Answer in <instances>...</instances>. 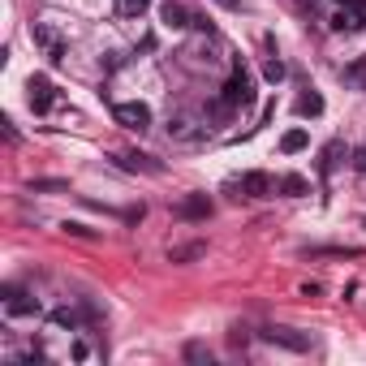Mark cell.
Wrapping results in <instances>:
<instances>
[{
	"label": "cell",
	"mask_w": 366,
	"mask_h": 366,
	"mask_svg": "<svg viewBox=\"0 0 366 366\" xmlns=\"http://www.w3.org/2000/svg\"><path fill=\"white\" fill-rule=\"evenodd\" d=\"M254 104V78L246 69H233V78L225 82V95H220V113H233V108H250Z\"/></svg>",
	"instance_id": "obj_1"
},
{
	"label": "cell",
	"mask_w": 366,
	"mask_h": 366,
	"mask_svg": "<svg viewBox=\"0 0 366 366\" xmlns=\"http://www.w3.org/2000/svg\"><path fill=\"white\" fill-rule=\"evenodd\" d=\"M113 121L121 125V130H134V134H142V130H151V108L147 104H117L113 108Z\"/></svg>",
	"instance_id": "obj_2"
},
{
	"label": "cell",
	"mask_w": 366,
	"mask_h": 366,
	"mask_svg": "<svg viewBox=\"0 0 366 366\" xmlns=\"http://www.w3.org/2000/svg\"><path fill=\"white\" fill-rule=\"evenodd\" d=\"M26 91H30V108H35L39 117H43V113H52V108H56V87L47 82L43 73H35V78H30V82H26Z\"/></svg>",
	"instance_id": "obj_3"
},
{
	"label": "cell",
	"mask_w": 366,
	"mask_h": 366,
	"mask_svg": "<svg viewBox=\"0 0 366 366\" xmlns=\"http://www.w3.org/2000/svg\"><path fill=\"white\" fill-rule=\"evenodd\" d=\"M5 310L13 314V319H30V314H39V297H30L26 289L9 284V289H5Z\"/></svg>",
	"instance_id": "obj_4"
},
{
	"label": "cell",
	"mask_w": 366,
	"mask_h": 366,
	"mask_svg": "<svg viewBox=\"0 0 366 366\" xmlns=\"http://www.w3.org/2000/svg\"><path fill=\"white\" fill-rule=\"evenodd\" d=\"M30 39H35L43 52H47V60H52V65H60V60H65V43H60V35H56L52 26L35 22V26H30Z\"/></svg>",
	"instance_id": "obj_5"
},
{
	"label": "cell",
	"mask_w": 366,
	"mask_h": 366,
	"mask_svg": "<svg viewBox=\"0 0 366 366\" xmlns=\"http://www.w3.org/2000/svg\"><path fill=\"white\" fill-rule=\"evenodd\" d=\"M263 341H272L280 349H293V354H306L310 349V336L306 332H293V328H263Z\"/></svg>",
	"instance_id": "obj_6"
},
{
	"label": "cell",
	"mask_w": 366,
	"mask_h": 366,
	"mask_svg": "<svg viewBox=\"0 0 366 366\" xmlns=\"http://www.w3.org/2000/svg\"><path fill=\"white\" fill-rule=\"evenodd\" d=\"M237 190H242L246 198H267V194H272V177H267V172H242Z\"/></svg>",
	"instance_id": "obj_7"
},
{
	"label": "cell",
	"mask_w": 366,
	"mask_h": 366,
	"mask_svg": "<svg viewBox=\"0 0 366 366\" xmlns=\"http://www.w3.org/2000/svg\"><path fill=\"white\" fill-rule=\"evenodd\" d=\"M160 22L172 26V30H185V26H194V13H190L185 5H177V0H168V5L160 9Z\"/></svg>",
	"instance_id": "obj_8"
},
{
	"label": "cell",
	"mask_w": 366,
	"mask_h": 366,
	"mask_svg": "<svg viewBox=\"0 0 366 366\" xmlns=\"http://www.w3.org/2000/svg\"><path fill=\"white\" fill-rule=\"evenodd\" d=\"M177 216H185V220H203V216H211V198H207V194H190V198H181Z\"/></svg>",
	"instance_id": "obj_9"
},
{
	"label": "cell",
	"mask_w": 366,
	"mask_h": 366,
	"mask_svg": "<svg viewBox=\"0 0 366 366\" xmlns=\"http://www.w3.org/2000/svg\"><path fill=\"white\" fill-rule=\"evenodd\" d=\"M207 254V246L203 242H185V246H168V263H194V259H203Z\"/></svg>",
	"instance_id": "obj_10"
},
{
	"label": "cell",
	"mask_w": 366,
	"mask_h": 366,
	"mask_svg": "<svg viewBox=\"0 0 366 366\" xmlns=\"http://www.w3.org/2000/svg\"><path fill=\"white\" fill-rule=\"evenodd\" d=\"M314 259H362L358 246H310Z\"/></svg>",
	"instance_id": "obj_11"
},
{
	"label": "cell",
	"mask_w": 366,
	"mask_h": 366,
	"mask_svg": "<svg viewBox=\"0 0 366 366\" xmlns=\"http://www.w3.org/2000/svg\"><path fill=\"white\" fill-rule=\"evenodd\" d=\"M366 22H362V13H354V9H336V13H332V30H345V35H349V30H362Z\"/></svg>",
	"instance_id": "obj_12"
},
{
	"label": "cell",
	"mask_w": 366,
	"mask_h": 366,
	"mask_svg": "<svg viewBox=\"0 0 366 366\" xmlns=\"http://www.w3.org/2000/svg\"><path fill=\"white\" fill-rule=\"evenodd\" d=\"M306 147H310V134L306 130H289V134L280 138V151L284 155H297V151H306Z\"/></svg>",
	"instance_id": "obj_13"
},
{
	"label": "cell",
	"mask_w": 366,
	"mask_h": 366,
	"mask_svg": "<svg viewBox=\"0 0 366 366\" xmlns=\"http://www.w3.org/2000/svg\"><path fill=\"white\" fill-rule=\"evenodd\" d=\"M280 190H284L289 198H301V194L310 190V181H306V177H297V172H289V177H280Z\"/></svg>",
	"instance_id": "obj_14"
},
{
	"label": "cell",
	"mask_w": 366,
	"mask_h": 366,
	"mask_svg": "<svg viewBox=\"0 0 366 366\" xmlns=\"http://www.w3.org/2000/svg\"><path fill=\"white\" fill-rule=\"evenodd\" d=\"M168 134L172 138H194V117H172L168 121Z\"/></svg>",
	"instance_id": "obj_15"
},
{
	"label": "cell",
	"mask_w": 366,
	"mask_h": 366,
	"mask_svg": "<svg viewBox=\"0 0 366 366\" xmlns=\"http://www.w3.org/2000/svg\"><path fill=\"white\" fill-rule=\"evenodd\" d=\"M297 113H301V117H319V113H323V95H314V91H310V95H301Z\"/></svg>",
	"instance_id": "obj_16"
},
{
	"label": "cell",
	"mask_w": 366,
	"mask_h": 366,
	"mask_svg": "<svg viewBox=\"0 0 366 366\" xmlns=\"http://www.w3.org/2000/svg\"><path fill=\"white\" fill-rule=\"evenodd\" d=\"M30 194H52V190H65V181H56V177H39V181H26Z\"/></svg>",
	"instance_id": "obj_17"
},
{
	"label": "cell",
	"mask_w": 366,
	"mask_h": 366,
	"mask_svg": "<svg viewBox=\"0 0 366 366\" xmlns=\"http://www.w3.org/2000/svg\"><path fill=\"white\" fill-rule=\"evenodd\" d=\"M125 168H147V172H160V164L151 160V155H121Z\"/></svg>",
	"instance_id": "obj_18"
},
{
	"label": "cell",
	"mask_w": 366,
	"mask_h": 366,
	"mask_svg": "<svg viewBox=\"0 0 366 366\" xmlns=\"http://www.w3.org/2000/svg\"><path fill=\"white\" fill-rule=\"evenodd\" d=\"M60 229H65L69 237H87V242H95V237H100V233H95V229H87V225H78V220H65V225H60Z\"/></svg>",
	"instance_id": "obj_19"
},
{
	"label": "cell",
	"mask_w": 366,
	"mask_h": 366,
	"mask_svg": "<svg viewBox=\"0 0 366 366\" xmlns=\"http://www.w3.org/2000/svg\"><path fill=\"white\" fill-rule=\"evenodd\" d=\"M263 78H267V82H280V78H284V60H280V56H272V60L263 65Z\"/></svg>",
	"instance_id": "obj_20"
},
{
	"label": "cell",
	"mask_w": 366,
	"mask_h": 366,
	"mask_svg": "<svg viewBox=\"0 0 366 366\" xmlns=\"http://www.w3.org/2000/svg\"><path fill=\"white\" fill-rule=\"evenodd\" d=\"M341 151H345V147H341V142H332V147L323 151V172H332V168H336V164H341Z\"/></svg>",
	"instance_id": "obj_21"
},
{
	"label": "cell",
	"mask_w": 366,
	"mask_h": 366,
	"mask_svg": "<svg viewBox=\"0 0 366 366\" xmlns=\"http://www.w3.org/2000/svg\"><path fill=\"white\" fill-rule=\"evenodd\" d=\"M117 9L125 13V18H138V13L147 9V0H117Z\"/></svg>",
	"instance_id": "obj_22"
},
{
	"label": "cell",
	"mask_w": 366,
	"mask_h": 366,
	"mask_svg": "<svg viewBox=\"0 0 366 366\" xmlns=\"http://www.w3.org/2000/svg\"><path fill=\"white\" fill-rule=\"evenodd\" d=\"M52 323H56V328H69V332H78V314H73V310H56V314H52Z\"/></svg>",
	"instance_id": "obj_23"
},
{
	"label": "cell",
	"mask_w": 366,
	"mask_h": 366,
	"mask_svg": "<svg viewBox=\"0 0 366 366\" xmlns=\"http://www.w3.org/2000/svg\"><path fill=\"white\" fill-rule=\"evenodd\" d=\"M185 358L190 362H211V349L207 345H185Z\"/></svg>",
	"instance_id": "obj_24"
},
{
	"label": "cell",
	"mask_w": 366,
	"mask_h": 366,
	"mask_svg": "<svg viewBox=\"0 0 366 366\" xmlns=\"http://www.w3.org/2000/svg\"><path fill=\"white\" fill-rule=\"evenodd\" d=\"M345 78H349V82H358V87H366V60H358V65H349V69H345Z\"/></svg>",
	"instance_id": "obj_25"
},
{
	"label": "cell",
	"mask_w": 366,
	"mask_h": 366,
	"mask_svg": "<svg viewBox=\"0 0 366 366\" xmlns=\"http://www.w3.org/2000/svg\"><path fill=\"white\" fill-rule=\"evenodd\" d=\"M69 354H73V362H87V358H91V345H87V341H73Z\"/></svg>",
	"instance_id": "obj_26"
},
{
	"label": "cell",
	"mask_w": 366,
	"mask_h": 366,
	"mask_svg": "<svg viewBox=\"0 0 366 366\" xmlns=\"http://www.w3.org/2000/svg\"><path fill=\"white\" fill-rule=\"evenodd\" d=\"M301 293H306V297H319V293H323V284H319V280H310V284H301Z\"/></svg>",
	"instance_id": "obj_27"
},
{
	"label": "cell",
	"mask_w": 366,
	"mask_h": 366,
	"mask_svg": "<svg viewBox=\"0 0 366 366\" xmlns=\"http://www.w3.org/2000/svg\"><path fill=\"white\" fill-rule=\"evenodd\" d=\"M220 5H225V9H242V0H220Z\"/></svg>",
	"instance_id": "obj_28"
},
{
	"label": "cell",
	"mask_w": 366,
	"mask_h": 366,
	"mask_svg": "<svg viewBox=\"0 0 366 366\" xmlns=\"http://www.w3.org/2000/svg\"><path fill=\"white\" fill-rule=\"evenodd\" d=\"M354 164H358V168L366 172V151H358V160H354Z\"/></svg>",
	"instance_id": "obj_29"
}]
</instances>
